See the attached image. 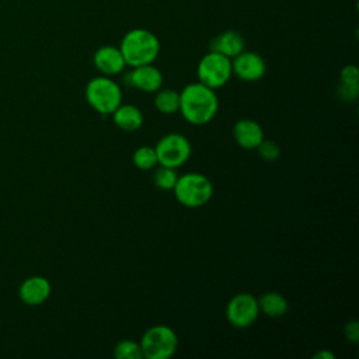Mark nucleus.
<instances>
[{"instance_id":"0eeeda50","label":"nucleus","mask_w":359,"mask_h":359,"mask_svg":"<svg viewBox=\"0 0 359 359\" xmlns=\"http://www.w3.org/2000/svg\"><path fill=\"white\" fill-rule=\"evenodd\" d=\"M158 165L178 168L184 165L192 151L191 142L181 133L172 132L164 135L154 146Z\"/></svg>"},{"instance_id":"4be33fe9","label":"nucleus","mask_w":359,"mask_h":359,"mask_svg":"<svg viewBox=\"0 0 359 359\" xmlns=\"http://www.w3.org/2000/svg\"><path fill=\"white\" fill-rule=\"evenodd\" d=\"M337 94L344 101H355L359 95V84L352 86V84H345V83L339 81Z\"/></svg>"},{"instance_id":"b1692460","label":"nucleus","mask_w":359,"mask_h":359,"mask_svg":"<svg viewBox=\"0 0 359 359\" xmlns=\"http://www.w3.org/2000/svg\"><path fill=\"white\" fill-rule=\"evenodd\" d=\"M344 334H345V338L352 342V344H356L359 341V325H358V321L356 320H352V321H348L344 327Z\"/></svg>"},{"instance_id":"f3484780","label":"nucleus","mask_w":359,"mask_h":359,"mask_svg":"<svg viewBox=\"0 0 359 359\" xmlns=\"http://www.w3.org/2000/svg\"><path fill=\"white\" fill-rule=\"evenodd\" d=\"M154 107L164 115H172L180 111V93L174 88L157 90L154 95Z\"/></svg>"},{"instance_id":"f8f14e48","label":"nucleus","mask_w":359,"mask_h":359,"mask_svg":"<svg viewBox=\"0 0 359 359\" xmlns=\"http://www.w3.org/2000/svg\"><path fill=\"white\" fill-rule=\"evenodd\" d=\"M93 62L95 69L102 76H108V77L122 73L126 67L121 49L112 45H104L98 48L93 56Z\"/></svg>"},{"instance_id":"f257e3e1","label":"nucleus","mask_w":359,"mask_h":359,"mask_svg":"<svg viewBox=\"0 0 359 359\" xmlns=\"http://www.w3.org/2000/svg\"><path fill=\"white\" fill-rule=\"evenodd\" d=\"M219 109V100L213 88L201 81L187 84L180 93V112L192 125L210 122Z\"/></svg>"},{"instance_id":"393cba45","label":"nucleus","mask_w":359,"mask_h":359,"mask_svg":"<svg viewBox=\"0 0 359 359\" xmlns=\"http://www.w3.org/2000/svg\"><path fill=\"white\" fill-rule=\"evenodd\" d=\"M313 358H314V359H334L335 356H334L332 352L325 351V349H321V351H318L317 353H314Z\"/></svg>"},{"instance_id":"6ab92c4d","label":"nucleus","mask_w":359,"mask_h":359,"mask_svg":"<svg viewBox=\"0 0 359 359\" xmlns=\"http://www.w3.org/2000/svg\"><path fill=\"white\" fill-rule=\"evenodd\" d=\"M177 178H178V174L175 168L165 167V165H158V168H156L153 172L154 185L163 191H168V189L172 191L177 182Z\"/></svg>"},{"instance_id":"20e7f679","label":"nucleus","mask_w":359,"mask_h":359,"mask_svg":"<svg viewBox=\"0 0 359 359\" xmlns=\"http://www.w3.org/2000/svg\"><path fill=\"white\" fill-rule=\"evenodd\" d=\"M172 192L182 206L192 209L201 208L210 201L213 195V184L201 172H185L178 175Z\"/></svg>"},{"instance_id":"412c9836","label":"nucleus","mask_w":359,"mask_h":359,"mask_svg":"<svg viewBox=\"0 0 359 359\" xmlns=\"http://www.w3.org/2000/svg\"><path fill=\"white\" fill-rule=\"evenodd\" d=\"M255 150H258V154L265 161H275L280 156V149L273 140H265L264 139Z\"/></svg>"},{"instance_id":"1a4fd4ad","label":"nucleus","mask_w":359,"mask_h":359,"mask_svg":"<svg viewBox=\"0 0 359 359\" xmlns=\"http://www.w3.org/2000/svg\"><path fill=\"white\" fill-rule=\"evenodd\" d=\"M231 72L243 81H258L266 72L265 60L252 50H243L231 59Z\"/></svg>"},{"instance_id":"dca6fc26","label":"nucleus","mask_w":359,"mask_h":359,"mask_svg":"<svg viewBox=\"0 0 359 359\" xmlns=\"http://www.w3.org/2000/svg\"><path fill=\"white\" fill-rule=\"evenodd\" d=\"M257 300H258L259 313H264L271 318L283 317L289 310V303L285 299V296H282L275 290L262 293Z\"/></svg>"},{"instance_id":"aec40b11","label":"nucleus","mask_w":359,"mask_h":359,"mask_svg":"<svg viewBox=\"0 0 359 359\" xmlns=\"http://www.w3.org/2000/svg\"><path fill=\"white\" fill-rule=\"evenodd\" d=\"M114 356L116 359H142V349L139 342L132 339H122L114 348Z\"/></svg>"},{"instance_id":"39448f33","label":"nucleus","mask_w":359,"mask_h":359,"mask_svg":"<svg viewBox=\"0 0 359 359\" xmlns=\"http://www.w3.org/2000/svg\"><path fill=\"white\" fill-rule=\"evenodd\" d=\"M139 345L146 359H168L178 349V337L168 325H153L142 335Z\"/></svg>"},{"instance_id":"9d476101","label":"nucleus","mask_w":359,"mask_h":359,"mask_svg":"<svg viewBox=\"0 0 359 359\" xmlns=\"http://www.w3.org/2000/svg\"><path fill=\"white\" fill-rule=\"evenodd\" d=\"M125 81L143 93H156L163 86V74L153 63H147L136 66L126 73Z\"/></svg>"},{"instance_id":"a211bd4d","label":"nucleus","mask_w":359,"mask_h":359,"mask_svg":"<svg viewBox=\"0 0 359 359\" xmlns=\"http://www.w3.org/2000/svg\"><path fill=\"white\" fill-rule=\"evenodd\" d=\"M132 161L133 164L139 168V170H151L154 168L158 163H157V154L154 147L151 146H140L133 151L132 156Z\"/></svg>"},{"instance_id":"9b49d317","label":"nucleus","mask_w":359,"mask_h":359,"mask_svg":"<svg viewBox=\"0 0 359 359\" xmlns=\"http://www.w3.org/2000/svg\"><path fill=\"white\" fill-rule=\"evenodd\" d=\"M52 293L50 282L41 275H34L22 280L18 289L20 300L27 306L43 304Z\"/></svg>"},{"instance_id":"2eb2a0df","label":"nucleus","mask_w":359,"mask_h":359,"mask_svg":"<svg viewBox=\"0 0 359 359\" xmlns=\"http://www.w3.org/2000/svg\"><path fill=\"white\" fill-rule=\"evenodd\" d=\"M111 116L114 123L125 132L137 130L143 125V119H144L142 111L132 104H121L112 112Z\"/></svg>"},{"instance_id":"423d86ee","label":"nucleus","mask_w":359,"mask_h":359,"mask_svg":"<svg viewBox=\"0 0 359 359\" xmlns=\"http://www.w3.org/2000/svg\"><path fill=\"white\" fill-rule=\"evenodd\" d=\"M231 74V59L215 50L203 55L196 66L198 81L213 90L227 84Z\"/></svg>"},{"instance_id":"5701e85b","label":"nucleus","mask_w":359,"mask_h":359,"mask_svg":"<svg viewBox=\"0 0 359 359\" xmlns=\"http://www.w3.org/2000/svg\"><path fill=\"white\" fill-rule=\"evenodd\" d=\"M339 81L345 84H352L356 86L359 84V72L355 65H346L339 74Z\"/></svg>"},{"instance_id":"f03ea898","label":"nucleus","mask_w":359,"mask_h":359,"mask_svg":"<svg viewBox=\"0 0 359 359\" xmlns=\"http://www.w3.org/2000/svg\"><path fill=\"white\" fill-rule=\"evenodd\" d=\"M126 66L136 67L153 63L160 53V41L149 29L133 28L128 31L119 45Z\"/></svg>"},{"instance_id":"ddd939ff","label":"nucleus","mask_w":359,"mask_h":359,"mask_svg":"<svg viewBox=\"0 0 359 359\" xmlns=\"http://www.w3.org/2000/svg\"><path fill=\"white\" fill-rule=\"evenodd\" d=\"M233 136L241 149L255 150L264 140V130L257 121L244 118L234 123Z\"/></svg>"},{"instance_id":"7ed1b4c3","label":"nucleus","mask_w":359,"mask_h":359,"mask_svg":"<svg viewBox=\"0 0 359 359\" xmlns=\"http://www.w3.org/2000/svg\"><path fill=\"white\" fill-rule=\"evenodd\" d=\"M87 104L100 115L108 116L122 104V90L119 84L108 76L91 79L84 90Z\"/></svg>"},{"instance_id":"4468645a","label":"nucleus","mask_w":359,"mask_h":359,"mask_svg":"<svg viewBox=\"0 0 359 359\" xmlns=\"http://www.w3.org/2000/svg\"><path fill=\"white\" fill-rule=\"evenodd\" d=\"M245 42L244 38L241 36V34H238L237 31L229 29L224 31L222 34H219L212 42H210V50L219 52L230 59H233L234 56H237L240 52L244 50Z\"/></svg>"},{"instance_id":"6e6552de","label":"nucleus","mask_w":359,"mask_h":359,"mask_svg":"<svg viewBox=\"0 0 359 359\" xmlns=\"http://www.w3.org/2000/svg\"><path fill=\"white\" fill-rule=\"evenodd\" d=\"M259 316L258 300L254 294L241 292L234 294L226 306L227 321L234 328H247L255 323Z\"/></svg>"}]
</instances>
